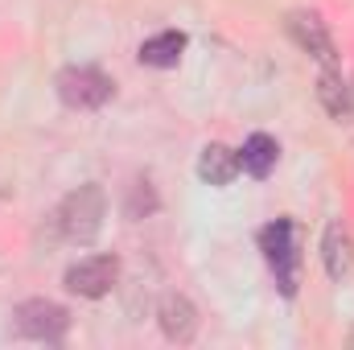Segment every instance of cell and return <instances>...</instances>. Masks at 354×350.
<instances>
[{"mask_svg": "<svg viewBox=\"0 0 354 350\" xmlns=\"http://www.w3.org/2000/svg\"><path fill=\"white\" fill-rule=\"evenodd\" d=\"M103 214H107V198H103V185L87 181L79 190H71L54 210H50V235L62 239V243H75V248H87L95 243L99 227H103Z\"/></svg>", "mask_w": 354, "mask_h": 350, "instance_id": "cell-1", "label": "cell"}, {"mask_svg": "<svg viewBox=\"0 0 354 350\" xmlns=\"http://www.w3.org/2000/svg\"><path fill=\"white\" fill-rule=\"evenodd\" d=\"M260 252H264L268 268L280 284L284 297H297V284H301V256H297V227L292 219H276L260 231Z\"/></svg>", "mask_w": 354, "mask_h": 350, "instance_id": "cell-2", "label": "cell"}, {"mask_svg": "<svg viewBox=\"0 0 354 350\" xmlns=\"http://www.w3.org/2000/svg\"><path fill=\"white\" fill-rule=\"evenodd\" d=\"M54 91L71 111H95V107H103L111 99L115 87L99 66H66V71H58Z\"/></svg>", "mask_w": 354, "mask_h": 350, "instance_id": "cell-3", "label": "cell"}, {"mask_svg": "<svg viewBox=\"0 0 354 350\" xmlns=\"http://www.w3.org/2000/svg\"><path fill=\"white\" fill-rule=\"evenodd\" d=\"M12 326L21 338H33V342H62L66 338V309L58 301H46V297H33V301H21L17 313H12Z\"/></svg>", "mask_w": 354, "mask_h": 350, "instance_id": "cell-4", "label": "cell"}, {"mask_svg": "<svg viewBox=\"0 0 354 350\" xmlns=\"http://www.w3.org/2000/svg\"><path fill=\"white\" fill-rule=\"evenodd\" d=\"M284 29H288V37L297 42V50H305V54H309L313 62H322L326 71H338V46H334L326 21H322L317 12L297 8V12L284 17Z\"/></svg>", "mask_w": 354, "mask_h": 350, "instance_id": "cell-5", "label": "cell"}, {"mask_svg": "<svg viewBox=\"0 0 354 350\" xmlns=\"http://www.w3.org/2000/svg\"><path fill=\"white\" fill-rule=\"evenodd\" d=\"M120 280V260L115 256H83L79 264L66 268V288L75 297H87V301H99L115 288Z\"/></svg>", "mask_w": 354, "mask_h": 350, "instance_id": "cell-6", "label": "cell"}, {"mask_svg": "<svg viewBox=\"0 0 354 350\" xmlns=\"http://www.w3.org/2000/svg\"><path fill=\"white\" fill-rule=\"evenodd\" d=\"M157 322H161V330H165V338L169 342H194V334H198V309H194V301L189 297H181V293H169L161 305H157Z\"/></svg>", "mask_w": 354, "mask_h": 350, "instance_id": "cell-7", "label": "cell"}, {"mask_svg": "<svg viewBox=\"0 0 354 350\" xmlns=\"http://www.w3.org/2000/svg\"><path fill=\"white\" fill-rule=\"evenodd\" d=\"M322 264L330 272V280H351L354 276V235L342 223H330L326 235H322Z\"/></svg>", "mask_w": 354, "mask_h": 350, "instance_id": "cell-8", "label": "cell"}, {"mask_svg": "<svg viewBox=\"0 0 354 350\" xmlns=\"http://www.w3.org/2000/svg\"><path fill=\"white\" fill-rule=\"evenodd\" d=\"M198 177L206 181V185H227V181H235L239 177V153L235 149H227V145H206L202 153H198Z\"/></svg>", "mask_w": 354, "mask_h": 350, "instance_id": "cell-9", "label": "cell"}, {"mask_svg": "<svg viewBox=\"0 0 354 350\" xmlns=\"http://www.w3.org/2000/svg\"><path fill=\"white\" fill-rule=\"evenodd\" d=\"M181 54H185V33L181 29H165V33H153L149 42H140V62L153 66V71L177 66Z\"/></svg>", "mask_w": 354, "mask_h": 350, "instance_id": "cell-10", "label": "cell"}, {"mask_svg": "<svg viewBox=\"0 0 354 350\" xmlns=\"http://www.w3.org/2000/svg\"><path fill=\"white\" fill-rule=\"evenodd\" d=\"M276 161H280V145L268 132H252L243 140V149H239V169L252 177H268L276 169Z\"/></svg>", "mask_w": 354, "mask_h": 350, "instance_id": "cell-11", "label": "cell"}, {"mask_svg": "<svg viewBox=\"0 0 354 350\" xmlns=\"http://www.w3.org/2000/svg\"><path fill=\"white\" fill-rule=\"evenodd\" d=\"M317 99H322V107L334 116V120H346L354 111V95L346 87V79H342V71H322V79H317Z\"/></svg>", "mask_w": 354, "mask_h": 350, "instance_id": "cell-12", "label": "cell"}]
</instances>
